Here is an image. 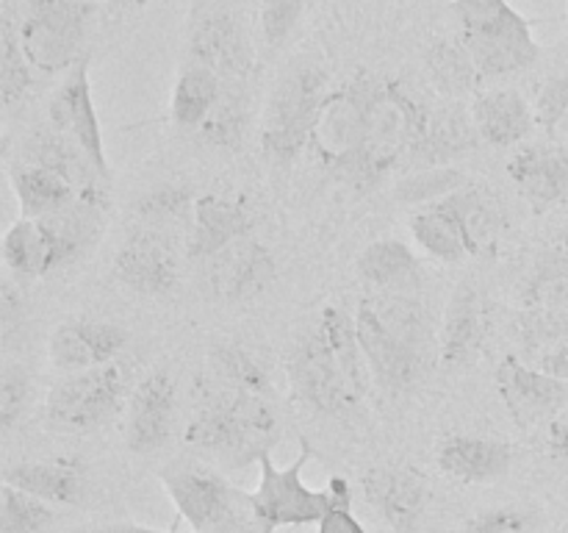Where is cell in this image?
Wrapping results in <instances>:
<instances>
[{"label":"cell","mask_w":568,"mask_h":533,"mask_svg":"<svg viewBox=\"0 0 568 533\" xmlns=\"http://www.w3.org/2000/svg\"><path fill=\"white\" fill-rule=\"evenodd\" d=\"M361 153L347 181L355 194L372 192L388 175L408 167L430 111V105L422 103L394 78L361 72Z\"/></svg>","instance_id":"3957f363"},{"label":"cell","mask_w":568,"mask_h":533,"mask_svg":"<svg viewBox=\"0 0 568 533\" xmlns=\"http://www.w3.org/2000/svg\"><path fill=\"white\" fill-rule=\"evenodd\" d=\"M159 477L166 497L192 533L214 531L247 503V492H239L209 466H175Z\"/></svg>","instance_id":"7c38bea8"},{"label":"cell","mask_w":568,"mask_h":533,"mask_svg":"<svg viewBox=\"0 0 568 533\" xmlns=\"http://www.w3.org/2000/svg\"><path fill=\"white\" fill-rule=\"evenodd\" d=\"M288 375L308 409L325 416H353L364 409L372 370L361 348L355 316L325 305L288 353Z\"/></svg>","instance_id":"6da1fadb"},{"label":"cell","mask_w":568,"mask_h":533,"mask_svg":"<svg viewBox=\"0 0 568 533\" xmlns=\"http://www.w3.org/2000/svg\"><path fill=\"white\" fill-rule=\"evenodd\" d=\"M464 533H532V520L527 511L499 505V509H486L471 516Z\"/></svg>","instance_id":"f6af8a7d"},{"label":"cell","mask_w":568,"mask_h":533,"mask_svg":"<svg viewBox=\"0 0 568 533\" xmlns=\"http://www.w3.org/2000/svg\"><path fill=\"white\" fill-rule=\"evenodd\" d=\"M303 9L305 0H261V28L272 48H277L292 33Z\"/></svg>","instance_id":"ee69618b"},{"label":"cell","mask_w":568,"mask_h":533,"mask_svg":"<svg viewBox=\"0 0 568 533\" xmlns=\"http://www.w3.org/2000/svg\"><path fill=\"white\" fill-rule=\"evenodd\" d=\"M22 314H26L22 294L17 292L14 283L6 281L3 286H0V331H3L6 342L14 336L17 325H22Z\"/></svg>","instance_id":"bcb514c9"},{"label":"cell","mask_w":568,"mask_h":533,"mask_svg":"<svg viewBox=\"0 0 568 533\" xmlns=\"http://www.w3.org/2000/svg\"><path fill=\"white\" fill-rule=\"evenodd\" d=\"M111 3H114L116 9H128V11H133V9H144V6H148L150 0H111Z\"/></svg>","instance_id":"f5cc1de1"},{"label":"cell","mask_w":568,"mask_h":533,"mask_svg":"<svg viewBox=\"0 0 568 533\" xmlns=\"http://www.w3.org/2000/svg\"><path fill=\"white\" fill-rule=\"evenodd\" d=\"M538 370H544L547 375L560 378V381L568 383V339L552 344V348L544 350V353L538 355Z\"/></svg>","instance_id":"c3c4849f"},{"label":"cell","mask_w":568,"mask_h":533,"mask_svg":"<svg viewBox=\"0 0 568 533\" xmlns=\"http://www.w3.org/2000/svg\"><path fill=\"white\" fill-rule=\"evenodd\" d=\"M209 370L216 383L272 398V381L264 372V366L247 350L236 348V344H216V348H211Z\"/></svg>","instance_id":"8d00e7d4"},{"label":"cell","mask_w":568,"mask_h":533,"mask_svg":"<svg viewBox=\"0 0 568 533\" xmlns=\"http://www.w3.org/2000/svg\"><path fill=\"white\" fill-rule=\"evenodd\" d=\"M547 444L555 459L568 464V416H558V420L549 422Z\"/></svg>","instance_id":"f907efd6"},{"label":"cell","mask_w":568,"mask_h":533,"mask_svg":"<svg viewBox=\"0 0 568 533\" xmlns=\"http://www.w3.org/2000/svg\"><path fill=\"white\" fill-rule=\"evenodd\" d=\"M114 275L131 292L164 298L181 281L175 242L148 228H133L114 255Z\"/></svg>","instance_id":"9a60e30c"},{"label":"cell","mask_w":568,"mask_h":533,"mask_svg":"<svg viewBox=\"0 0 568 533\" xmlns=\"http://www.w3.org/2000/svg\"><path fill=\"white\" fill-rule=\"evenodd\" d=\"M361 111H364V87L358 72L347 83L327 92L311 131L308 150L322 170L331 172L344 187L361 153Z\"/></svg>","instance_id":"30bf717a"},{"label":"cell","mask_w":568,"mask_h":533,"mask_svg":"<svg viewBox=\"0 0 568 533\" xmlns=\"http://www.w3.org/2000/svg\"><path fill=\"white\" fill-rule=\"evenodd\" d=\"M480 144L471 111L460 100H442L427 111L425 131L410 155L408 167L427 170V167H449V161L471 153Z\"/></svg>","instance_id":"7402d4cb"},{"label":"cell","mask_w":568,"mask_h":533,"mask_svg":"<svg viewBox=\"0 0 568 533\" xmlns=\"http://www.w3.org/2000/svg\"><path fill=\"white\" fill-rule=\"evenodd\" d=\"M444 203L464 231L469 255L494 253L508 228V211H505L503 198L483 183H469L444 198Z\"/></svg>","instance_id":"f1b7e54d"},{"label":"cell","mask_w":568,"mask_h":533,"mask_svg":"<svg viewBox=\"0 0 568 533\" xmlns=\"http://www.w3.org/2000/svg\"><path fill=\"white\" fill-rule=\"evenodd\" d=\"M87 533H178V531H159V527L136 525V522H111V525L92 527V531Z\"/></svg>","instance_id":"816d5d0a"},{"label":"cell","mask_w":568,"mask_h":533,"mask_svg":"<svg viewBox=\"0 0 568 533\" xmlns=\"http://www.w3.org/2000/svg\"><path fill=\"white\" fill-rule=\"evenodd\" d=\"M469 175L455 167H427V170L414 172V175H405L397 181V200L405 205H430L438 200L449 198L458 189L469 187Z\"/></svg>","instance_id":"74e56055"},{"label":"cell","mask_w":568,"mask_h":533,"mask_svg":"<svg viewBox=\"0 0 568 533\" xmlns=\"http://www.w3.org/2000/svg\"><path fill=\"white\" fill-rule=\"evenodd\" d=\"M9 181L11 189H14L17 203H20V214L33 217V220L55 214L75 198H81L78 189L67 178H61L59 172L48 170V167L28 164V161L11 167Z\"/></svg>","instance_id":"1f68e13d"},{"label":"cell","mask_w":568,"mask_h":533,"mask_svg":"<svg viewBox=\"0 0 568 533\" xmlns=\"http://www.w3.org/2000/svg\"><path fill=\"white\" fill-rule=\"evenodd\" d=\"M488 336V311L480 289L471 281H460L449 294L438 331V361L449 370L466 366L480 355Z\"/></svg>","instance_id":"44dd1931"},{"label":"cell","mask_w":568,"mask_h":533,"mask_svg":"<svg viewBox=\"0 0 568 533\" xmlns=\"http://www.w3.org/2000/svg\"><path fill=\"white\" fill-rule=\"evenodd\" d=\"M192 61L211 67L225 83H242L253 70V48L231 14H211L194 28Z\"/></svg>","instance_id":"cb8c5ba5"},{"label":"cell","mask_w":568,"mask_h":533,"mask_svg":"<svg viewBox=\"0 0 568 533\" xmlns=\"http://www.w3.org/2000/svg\"><path fill=\"white\" fill-rule=\"evenodd\" d=\"M408 228L414 242L419 244L430 259L447 261V264H458V261L469 259L464 231H460L458 220H455V214L447 209L444 200L416 209L414 214H410Z\"/></svg>","instance_id":"e575fe53"},{"label":"cell","mask_w":568,"mask_h":533,"mask_svg":"<svg viewBox=\"0 0 568 533\" xmlns=\"http://www.w3.org/2000/svg\"><path fill=\"white\" fill-rule=\"evenodd\" d=\"M327 92V72L316 61H294L283 70L261 122V148L266 159L286 167L308 150L311 131Z\"/></svg>","instance_id":"52a82bcc"},{"label":"cell","mask_w":568,"mask_h":533,"mask_svg":"<svg viewBox=\"0 0 568 533\" xmlns=\"http://www.w3.org/2000/svg\"><path fill=\"white\" fill-rule=\"evenodd\" d=\"M178 411L175 378L166 370L150 372L136 383L125 409V444L131 453L150 455L172 436Z\"/></svg>","instance_id":"ac0fdd59"},{"label":"cell","mask_w":568,"mask_h":533,"mask_svg":"<svg viewBox=\"0 0 568 533\" xmlns=\"http://www.w3.org/2000/svg\"><path fill=\"white\" fill-rule=\"evenodd\" d=\"M3 483L50 505H78L87 492L81 464L67 459L14 464L3 472Z\"/></svg>","instance_id":"f546056e"},{"label":"cell","mask_w":568,"mask_h":533,"mask_svg":"<svg viewBox=\"0 0 568 533\" xmlns=\"http://www.w3.org/2000/svg\"><path fill=\"white\" fill-rule=\"evenodd\" d=\"M203 266L209 294L222 303H242V300L255 298L275 281L277 272L272 250L255 242L253 237L227 244L225 250L203 261Z\"/></svg>","instance_id":"e0dca14e"},{"label":"cell","mask_w":568,"mask_h":533,"mask_svg":"<svg viewBox=\"0 0 568 533\" xmlns=\"http://www.w3.org/2000/svg\"><path fill=\"white\" fill-rule=\"evenodd\" d=\"M128 375L116 361L94 370L70 372L50 386L44 416L55 431L87 433L105 425L128 403Z\"/></svg>","instance_id":"9c48e42d"},{"label":"cell","mask_w":568,"mask_h":533,"mask_svg":"<svg viewBox=\"0 0 568 533\" xmlns=\"http://www.w3.org/2000/svg\"><path fill=\"white\" fill-rule=\"evenodd\" d=\"M311 459V447L303 442L297 461L277 466L270 453L261 455L258 486L247 492L253 514L272 531L294 525H320L331 511L353 505V486L347 477L333 475L325 489H314L303 481V470Z\"/></svg>","instance_id":"5b68a950"},{"label":"cell","mask_w":568,"mask_h":533,"mask_svg":"<svg viewBox=\"0 0 568 533\" xmlns=\"http://www.w3.org/2000/svg\"><path fill=\"white\" fill-rule=\"evenodd\" d=\"M209 533H275V531H272L270 525H264V522L253 514L250 503H244L242 509L231 516V520L222 522L220 527H214V531H209Z\"/></svg>","instance_id":"7dc6e473"},{"label":"cell","mask_w":568,"mask_h":533,"mask_svg":"<svg viewBox=\"0 0 568 533\" xmlns=\"http://www.w3.org/2000/svg\"><path fill=\"white\" fill-rule=\"evenodd\" d=\"M250 231H253V217L242 200L216 192L200 194L194 203V222L186 250L194 261H209L227 244L250 237Z\"/></svg>","instance_id":"603a6c76"},{"label":"cell","mask_w":568,"mask_h":533,"mask_svg":"<svg viewBox=\"0 0 568 533\" xmlns=\"http://www.w3.org/2000/svg\"><path fill=\"white\" fill-rule=\"evenodd\" d=\"M55 520L53 505L3 483L0 489V533H44Z\"/></svg>","instance_id":"f35d334b"},{"label":"cell","mask_w":568,"mask_h":533,"mask_svg":"<svg viewBox=\"0 0 568 533\" xmlns=\"http://www.w3.org/2000/svg\"><path fill=\"white\" fill-rule=\"evenodd\" d=\"M427 72L444 100H464L477 94V83L483 81L475 59L464 39H438L427 50Z\"/></svg>","instance_id":"d590c367"},{"label":"cell","mask_w":568,"mask_h":533,"mask_svg":"<svg viewBox=\"0 0 568 533\" xmlns=\"http://www.w3.org/2000/svg\"><path fill=\"white\" fill-rule=\"evenodd\" d=\"M521 342L527 350H549L568 339V253H547L521 294Z\"/></svg>","instance_id":"8fae6325"},{"label":"cell","mask_w":568,"mask_h":533,"mask_svg":"<svg viewBox=\"0 0 568 533\" xmlns=\"http://www.w3.org/2000/svg\"><path fill=\"white\" fill-rule=\"evenodd\" d=\"M31 398V375L22 364H6L0 372V428L9 433Z\"/></svg>","instance_id":"b9f144b4"},{"label":"cell","mask_w":568,"mask_h":533,"mask_svg":"<svg viewBox=\"0 0 568 533\" xmlns=\"http://www.w3.org/2000/svg\"><path fill=\"white\" fill-rule=\"evenodd\" d=\"M320 533H366V527L361 525L358 516L353 514V505H344V509L331 511V514L320 522Z\"/></svg>","instance_id":"681fc988"},{"label":"cell","mask_w":568,"mask_h":533,"mask_svg":"<svg viewBox=\"0 0 568 533\" xmlns=\"http://www.w3.org/2000/svg\"><path fill=\"white\" fill-rule=\"evenodd\" d=\"M438 470L460 483H491L514 464V447L491 436H449L438 444Z\"/></svg>","instance_id":"83f0119b"},{"label":"cell","mask_w":568,"mask_h":533,"mask_svg":"<svg viewBox=\"0 0 568 533\" xmlns=\"http://www.w3.org/2000/svg\"><path fill=\"white\" fill-rule=\"evenodd\" d=\"M366 503L394 533H419L433 503L430 481L408 464L375 466L361 477Z\"/></svg>","instance_id":"4fadbf2b"},{"label":"cell","mask_w":568,"mask_h":533,"mask_svg":"<svg viewBox=\"0 0 568 533\" xmlns=\"http://www.w3.org/2000/svg\"><path fill=\"white\" fill-rule=\"evenodd\" d=\"M355 270L377 292H410L422 283V264L414 250L399 239H377L366 244Z\"/></svg>","instance_id":"4dcf8cb0"},{"label":"cell","mask_w":568,"mask_h":533,"mask_svg":"<svg viewBox=\"0 0 568 533\" xmlns=\"http://www.w3.org/2000/svg\"><path fill=\"white\" fill-rule=\"evenodd\" d=\"M48 122L59 133L78 144L89 155L100 175L111 181L109 159H105L103 128H100L98 109L92 98V81H89V59L78 61L70 72H64L59 87L53 89L48 103Z\"/></svg>","instance_id":"5bb4252c"},{"label":"cell","mask_w":568,"mask_h":533,"mask_svg":"<svg viewBox=\"0 0 568 533\" xmlns=\"http://www.w3.org/2000/svg\"><path fill=\"white\" fill-rule=\"evenodd\" d=\"M497 392L519 428L552 422L568 409V383L519 359L497 366Z\"/></svg>","instance_id":"2e32d148"},{"label":"cell","mask_w":568,"mask_h":533,"mask_svg":"<svg viewBox=\"0 0 568 533\" xmlns=\"http://www.w3.org/2000/svg\"><path fill=\"white\" fill-rule=\"evenodd\" d=\"M508 175L527 205L544 214L568 198V148L525 144L510 155Z\"/></svg>","instance_id":"ffe728a7"},{"label":"cell","mask_w":568,"mask_h":533,"mask_svg":"<svg viewBox=\"0 0 568 533\" xmlns=\"http://www.w3.org/2000/svg\"><path fill=\"white\" fill-rule=\"evenodd\" d=\"M225 87L227 83L211 67L189 61L178 76L175 87H172V122L181 128H200L205 117L211 114V109L220 103Z\"/></svg>","instance_id":"d6a6232c"},{"label":"cell","mask_w":568,"mask_h":533,"mask_svg":"<svg viewBox=\"0 0 568 533\" xmlns=\"http://www.w3.org/2000/svg\"><path fill=\"white\" fill-rule=\"evenodd\" d=\"M453 11L483 78L514 76L538 61L532 22L510 0H455Z\"/></svg>","instance_id":"8992f818"},{"label":"cell","mask_w":568,"mask_h":533,"mask_svg":"<svg viewBox=\"0 0 568 533\" xmlns=\"http://www.w3.org/2000/svg\"><path fill=\"white\" fill-rule=\"evenodd\" d=\"M277 411L272 398L225 386L214 378L200 383V400L186 422L183 442L220 461H258L277 439Z\"/></svg>","instance_id":"277c9868"},{"label":"cell","mask_w":568,"mask_h":533,"mask_svg":"<svg viewBox=\"0 0 568 533\" xmlns=\"http://www.w3.org/2000/svg\"><path fill=\"white\" fill-rule=\"evenodd\" d=\"M3 264L17 281H33L70 264V259L44 217H20L3 233Z\"/></svg>","instance_id":"d4e9b609"},{"label":"cell","mask_w":568,"mask_h":533,"mask_svg":"<svg viewBox=\"0 0 568 533\" xmlns=\"http://www.w3.org/2000/svg\"><path fill=\"white\" fill-rule=\"evenodd\" d=\"M361 348L372 378L386 392H405L430 372L438 336L427 305L410 292H377L355 311Z\"/></svg>","instance_id":"7a4b0ae2"},{"label":"cell","mask_w":568,"mask_h":533,"mask_svg":"<svg viewBox=\"0 0 568 533\" xmlns=\"http://www.w3.org/2000/svg\"><path fill=\"white\" fill-rule=\"evenodd\" d=\"M125 344L128 331L122 325H116V322L78 316V320L59 322L53 328L48 342V355L50 364L61 375H70V372H83L111 364L125 350Z\"/></svg>","instance_id":"d6986e66"},{"label":"cell","mask_w":568,"mask_h":533,"mask_svg":"<svg viewBox=\"0 0 568 533\" xmlns=\"http://www.w3.org/2000/svg\"><path fill=\"white\" fill-rule=\"evenodd\" d=\"M31 72L33 67L22 50L14 22L3 20V31H0V98H3V105L17 103L31 89Z\"/></svg>","instance_id":"60d3db41"},{"label":"cell","mask_w":568,"mask_h":533,"mask_svg":"<svg viewBox=\"0 0 568 533\" xmlns=\"http://www.w3.org/2000/svg\"><path fill=\"white\" fill-rule=\"evenodd\" d=\"M471 120H475L480 142L494 148H516L536 128L532 105L516 89H491L471 98Z\"/></svg>","instance_id":"4316f807"},{"label":"cell","mask_w":568,"mask_h":533,"mask_svg":"<svg viewBox=\"0 0 568 533\" xmlns=\"http://www.w3.org/2000/svg\"><path fill=\"white\" fill-rule=\"evenodd\" d=\"M244 128H247V111H244L242 94L236 89H225L220 103L211 109V114L205 117L197 131L203 142H209L211 148L233 150L242 144Z\"/></svg>","instance_id":"ab89813d"},{"label":"cell","mask_w":568,"mask_h":533,"mask_svg":"<svg viewBox=\"0 0 568 533\" xmlns=\"http://www.w3.org/2000/svg\"><path fill=\"white\" fill-rule=\"evenodd\" d=\"M28 164L48 167V170L59 172L61 178L72 183L78 189L81 198H105L103 192V175L98 172V167L89 161V155L78 148L72 139H67L64 133L55 131L48 122V128H39L31 133V139L22 148V159Z\"/></svg>","instance_id":"484cf974"},{"label":"cell","mask_w":568,"mask_h":533,"mask_svg":"<svg viewBox=\"0 0 568 533\" xmlns=\"http://www.w3.org/2000/svg\"><path fill=\"white\" fill-rule=\"evenodd\" d=\"M194 203L189 187H178V183H166V187L153 189V192L142 194L139 203L133 205V217H136V228H148V231L161 233V237L172 239L181 233L189 239L194 222Z\"/></svg>","instance_id":"836d02e7"},{"label":"cell","mask_w":568,"mask_h":533,"mask_svg":"<svg viewBox=\"0 0 568 533\" xmlns=\"http://www.w3.org/2000/svg\"><path fill=\"white\" fill-rule=\"evenodd\" d=\"M532 114H536V125L544 128L547 133H552L555 128L568 117V70L560 76L547 78L541 83L536 94V105H532Z\"/></svg>","instance_id":"7bdbcfd3"},{"label":"cell","mask_w":568,"mask_h":533,"mask_svg":"<svg viewBox=\"0 0 568 533\" xmlns=\"http://www.w3.org/2000/svg\"><path fill=\"white\" fill-rule=\"evenodd\" d=\"M94 11L92 0H31L17 33L33 70L55 76L87 59Z\"/></svg>","instance_id":"ba28073f"}]
</instances>
